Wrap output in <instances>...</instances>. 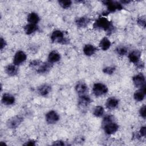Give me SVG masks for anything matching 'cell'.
<instances>
[{
  "instance_id": "1",
  "label": "cell",
  "mask_w": 146,
  "mask_h": 146,
  "mask_svg": "<svg viewBox=\"0 0 146 146\" xmlns=\"http://www.w3.org/2000/svg\"><path fill=\"white\" fill-rule=\"evenodd\" d=\"M102 125L104 132L107 135H112L119 129V125L114 121V117L112 115H107L104 117Z\"/></svg>"
},
{
  "instance_id": "2",
  "label": "cell",
  "mask_w": 146,
  "mask_h": 146,
  "mask_svg": "<svg viewBox=\"0 0 146 146\" xmlns=\"http://www.w3.org/2000/svg\"><path fill=\"white\" fill-rule=\"evenodd\" d=\"M93 27L98 30H103L110 34L113 30L114 27L112 23L106 17H100L94 22Z\"/></svg>"
},
{
  "instance_id": "3",
  "label": "cell",
  "mask_w": 146,
  "mask_h": 146,
  "mask_svg": "<svg viewBox=\"0 0 146 146\" xmlns=\"http://www.w3.org/2000/svg\"><path fill=\"white\" fill-rule=\"evenodd\" d=\"M50 38L52 42L62 44H67L70 42L69 39L66 36L64 33L59 30H54L51 34Z\"/></svg>"
},
{
  "instance_id": "4",
  "label": "cell",
  "mask_w": 146,
  "mask_h": 146,
  "mask_svg": "<svg viewBox=\"0 0 146 146\" xmlns=\"http://www.w3.org/2000/svg\"><path fill=\"white\" fill-rule=\"evenodd\" d=\"M103 4L107 6V11L108 13L115 12L117 10H120L123 9L122 4L117 1H113L111 0L103 1Z\"/></svg>"
},
{
  "instance_id": "5",
  "label": "cell",
  "mask_w": 146,
  "mask_h": 146,
  "mask_svg": "<svg viewBox=\"0 0 146 146\" xmlns=\"http://www.w3.org/2000/svg\"><path fill=\"white\" fill-rule=\"evenodd\" d=\"M92 92L95 96H102L107 93L108 88L105 84L102 83H96L93 86Z\"/></svg>"
},
{
  "instance_id": "6",
  "label": "cell",
  "mask_w": 146,
  "mask_h": 146,
  "mask_svg": "<svg viewBox=\"0 0 146 146\" xmlns=\"http://www.w3.org/2000/svg\"><path fill=\"white\" fill-rule=\"evenodd\" d=\"M23 118L19 115H15L10 118L6 122V125L9 128H15L18 127L23 121Z\"/></svg>"
},
{
  "instance_id": "7",
  "label": "cell",
  "mask_w": 146,
  "mask_h": 146,
  "mask_svg": "<svg viewBox=\"0 0 146 146\" xmlns=\"http://www.w3.org/2000/svg\"><path fill=\"white\" fill-rule=\"evenodd\" d=\"M27 59L26 53L21 50L18 51L14 55L13 58V64L16 66H19L24 63Z\"/></svg>"
},
{
  "instance_id": "8",
  "label": "cell",
  "mask_w": 146,
  "mask_h": 146,
  "mask_svg": "<svg viewBox=\"0 0 146 146\" xmlns=\"http://www.w3.org/2000/svg\"><path fill=\"white\" fill-rule=\"evenodd\" d=\"M132 81L135 86L139 89L145 86V79L143 74H139L133 76Z\"/></svg>"
},
{
  "instance_id": "9",
  "label": "cell",
  "mask_w": 146,
  "mask_h": 146,
  "mask_svg": "<svg viewBox=\"0 0 146 146\" xmlns=\"http://www.w3.org/2000/svg\"><path fill=\"white\" fill-rule=\"evenodd\" d=\"M45 117L46 122L50 124H53L56 123L57 121H58L60 118L58 113L54 110L48 111L46 114Z\"/></svg>"
},
{
  "instance_id": "10",
  "label": "cell",
  "mask_w": 146,
  "mask_h": 146,
  "mask_svg": "<svg viewBox=\"0 0 146 146\" xmlns=\"http://www.w3.org/2000/svg\"><path fill=\"white\" fill-rule=\"evenodd\" d=\"M78 106L80 108H86L91 103L92 100L87 94L79 96Z\"/></svg>"
},
{
  "instance_id": "11",
  "label": "cell",
  "mask_w": 146,
  "mask_h": 146,
  "mask_svg": "<svg viewBox=\"0 0 146 146\" xmlns=\"http://www.w3.org/2000/svg\"><path fill=\"white\" fill-rule=\"evenodd\" d=\"M75 88L76 92L79 95V96L87 94L88 90L87 85L83 82H78L76 84Z\"/></svg>"
},
{
  "instance_id": "12",
  "label": "cell",
  "mask_w": 146,
  "mask_h": 146,
  "mask_svg": "<svg viewBox=\"0 0 146 146\" xmlns=\"http://www.w3.org/2000/svg\"><path fill=\"white\" fill-rule=\"evenodd\" d=\"M52 67V63L48 62H42L35 70L38 74H46L48 72Z\"/></svg>"
},
{
  "instance_id": "13",
  "label": "cell",
  "mask_w": 146,
  "mask_h": 146,
  "mask_svg": "<svg viewBox=\"0 0 146 146\" xmlns=\"http://www.w3.org/2000/svg\"><path fill=\"white\" fill-rule=\"evenodd\" d=\"M15 99L13 95L9 93H5L2 97V103L6 106H10L15 103Z\"/></svg>"
},
{
  "instance_id": "14",
  "label": "cell",
  "mask_w": 146,
  "mask_h": 146,
  "mask_svg": "<svg viewBox=\"0 0 146 146\" xmlns=\"http://www.w3.org/2000/svg\"><path fill=\"white\" fill-rule=\"evenodd\" d=\"M128 59L129 60L133 63L137 64L139 63V61L140 59L141 52L137 50H133L128 54Z\"/></svg>"
},
{
  "instance_id": "15",
  "label": "cell",
  "mask_w": 146,
  "mask_h": 146,
  "mask_svg": "<svg viewBox=\"0 0 146 146\" xmlns=\"http://www.w3.org/2000/svg\"><path fill=\"white\" fill-rule=\"evenodd\" d=\"M90 22V19L86 17H81L75 19V24L78 27L84 28L88 26Z\"/></svg>"
},
{
  "instance_id": "16",
  "label": "cell",
  "mask_w": 146,
  "mask_h": 146,
  "mask_svg": "<svg viewBox=\"0 0 146 146\" xmlns=\"http://www.w3.org/2000/svg\"><path fill=\"white\" fill-rule=\"evenodd\" d=\"M37 91L40 95L45 96L48 95V94L51 92V87L48 84H43L38 87Z\"/></svg>"
},
{
  "instance_id": "17",
  "label": "cell",
  "mask_w": 146,
  "mask_h": 146,
  "mask_svg": "<svg viewBox=\"0 0 146 146\" xmlns=\"http://www.w3.org/2000/svg\"><path fill=\"white\" fill-rule=\"evenodd\" d=\"M145 94V86H144L143 88L135 91L133 94V98L137 102H141L144 99Z\"/></svg>"
},
{
  "instance_id": "18",
  "label": "cell",
  "mask_w": 146,
  "mask_h": 146,
  "mask_svg": "<svg viewBox=\"0 0 146 146\" xmlns=\"http://www.w3.org/2000/svg\"><path fill=\"white\" fill-rule=\"evenodd\" d=\"M119 104V100L114 97L109 98L106 103V107L109 110L115 109Z\"/></svg>"
},
{
  "instance_id": "19",
  "label": "cell",
  "mask_w": 146,
  "mask_h": 146,
  "mask_svg": "<svg viewBox=\"0 0 146 146\" xmlns=\"http://www.w3.org/2000/svg\"><path fill=\"white\" fill-rule=\"evenodd\" d=\"M60 59V54L55 50L51 51L48 55V62L51 63L58 62Z\"/></svg>"
},
{
  "instance_id": "20",
  "label": "cell",
  "mask_w": 146,
  "mask_h": 146,
  "mask_svg": "<svg viewBox=\"0 0 146 146\" xmlns=\"http://www.w3.org/2000/svg\"><path fill=\"white\" fill-rule=\"evenodd\" d=\"M5 72L9 76H14L17 75L18 69L17 66L15 64H9L5 67Z\"/></svg>"
},
{
  "instance_id": "21",
  "label": "cell",
  "mask_w": 146,
  "mask_h": 146,
  "mask_svg": "<svg viewBox=\"0 0 146 146\" xmlns=\"http://www.w3.org/2000/svg\"><path fill=\"white\" fill-rule=\"evenodd\" d=\"M84 54L88 56H92L96 52V48L91 44H86L83 49Z\"/></svg>"
},
{
  "instance_id": "22",
  "label": "cell",
  "mask_w": 146,
  "mask_h": 146,
  "mask_svg": "<svg viewBox=\"0 0 146 146\" xmlns=\"http://www.w3.org/2000/svg\"><path fill=\"white\" fill-rule=\"evenodd\" d=\"M111 41L107 37H104L102 38L99 43V47L103 51L107 50L111 47Z\"/></svg>"
},
{
  "instance_id": "23",
  "label": "cell",
  "mask_w": 146,
  "mask_h": 146,
  "mask_svg": "<svg viewBox=\"0 0 146 146\" xmlns=\"http://www.w3.org/2000/svg\"><path fill=\"white\" fill-rule=\"evenodd\" d=\"M38 26L35 24L29 23L24 27V31L27 35H30L35 33L38 30Z\"/></svg>"
},
{
  "instance_id": "24",
  "label": "cell",
  "mask_w": 146,
  "mask_h": 146,
  "mask_svg": "<svg viewBox=\"0 0 146 146\" xmlns=\"http://www.w3.org/2000/svg\"><path fill=\"white\" fill-rule=\"evenodd\" d=\"M27 19V21L29 22V23L36 25L39 22L40 18L39 15L37 14V13L34 12H31L29 14Z\"/></svg>"
},
{
  "instance_id": "25",
  "label": "cell",
  "mask_w": 146,
  "mask_h": 146,
  "mask_svg": "<svg viewBox=\"0 0 146 146\" xmlns=\"http://www.w3.org/2000/svg\"><path fill=\"white\" fill-rule=\"evenodd\" d=\"M104 113V110L103 107L101 106H97L93 109V115L95 117H102Z\"/></svg>"
},
{
  "instance_id": "26",
  "label": "cell",
  "mask_w": 146,
  "mask_h": 146,
  "mask_svg": "<svg viewBox=\"0 0 146 146\" xmlns=\"http://www.w3.org/2000/svg\"><path fill=\"white\" fill-rule=\"evenodd\" d=\"M59 5L63 9H68L72 5V1L70 0H60L58 1Z\"/></svg>"
},
{
  "instance_id": "27",
  "label": "cell",
  "mask_w": 146,
  "mask_h": 146,
  "mask_svg": "<svg viewBox=\"0 0 146 146\" xmlns=\"http://www.w3.org/2000/svg\"><path fill=\"white\" fill-rule=\"evenodd\" d=\"M116 51L117 54L120 55H124L127 53V49L125 46H119L117 47Z\"/></svg>"
},
{
  "instance_id": "28",
  "label": "cell",
  "mask_w": 146,
  "mask_h": 146,
  "mask_svg": "<svg viewBox=\"0 0 146 146\" xmlns=\"http://www.w3.org/2000/svg\"><path fill=\"white\" fill-rule=\"evenodd\" d=\"M115 71V67L112 66H108L106 67H104L103 69V72L104 74H108V75H111Z\"/></svg>"
},
{
  "instance_id": "29",
  "label": "cell",
  "mask_w": 146,
  "mask_h": 146,
  "mask_svg": "<svg viewBox=\"0 0 146 146\" xmlns=\"http://www.w3.org/2000/svg\"><path fill=\"white\" fill-rule=\"evenodd\" d=\"M137 23L141 27L145 28L146 25V21H145V16H141L139 18H138L137 20Z\"/></svg>"
},
{
  "instance_id": "30",
  "label": "cell",
  "mask_w": 146,
  "mask_h": 146,
  "mask_svg": "<svg viewBox=\"0 0 146 146\" xmlns=\"http://www.w3.org/2000/svg\"><path fill=\"white\" fill-rule=\"evenodd\" d=\"M41 63H42V61L36 59V60H34L31 61L29 63V66L31 68L36 70Z\"/></svg>"
},
{
  "instance_id": "31",
  "label": "cell",
  "mask_w": 146,
  "mask_h": 146,
  "mask_svg": "<svg viewBox=\"0 0 146 146\" xmlns=\"http://www.w3.org/2000/svg\"><path fill=\"white\" fill-rule=\"evenodd\" d=\"M139 113L140 115L143 117V118H145V106L143 105V106H141L139 110Z\"/></svg>"
},
{
  "instance_id": "32",
  "label": "cell",
  "mask_w": 146,
  "mask_h": 146,
  "mask_svg": "<svg viewBox=\"0 0 146 146\" xmlns=\"http://www.w3.org/2000/svg\"><path fill=\"white\" fill-rule=\"evenodd\" d=\"M140 134L141 136H145L146 135V128L145 126H143L140 128V131H139Z\"/></svg>"
},
{
  "instance_id": "33",
  "label": "cell",
  "mask_w": 146,
  "mask_h": 146,
  "mask_svg": "<svg viewBox=\"0 0 146 146\" xmlns=\"http://www.w3.org/2000/svg\"><path fill=\"white\" fill-rule=\"evenodd\" d=\"M1 46H0V48H1V50H3V48H5V46H6V41H5V40L3 39V38H2V37L1 38Z\"/></svg>"
},
{
  "instance_id": "34",
  "label": "cell",
  "mask_w": 146,
  "mask_h": 146,
  "mask_svg": "<svg viewBox=\"0 0 146 146\" xmlns=\"http://www.w3.org/2000/svg\"><path fill=\"white\" fill-rule=\"evenodd\" d=\"M23 145H30V146L35 145V141H34L33 140H30L26 141V143H25Z\"/></svg>"
},
{
  "instance_id": "35",
  "label": "cell",
  "mask_w": 146,
  "mask_h": 146,
  "mask_svg": "<svg viewBox=\"0 0 146 146\" xmlns=\"http://www.w3.org/2000/svg\"><path fill=\"white\" fill-rule=\"evenodd\" d=\"M52 145H64V143L62 141V140H56L53 142Z\"/></svg>"
}]
</instances>
